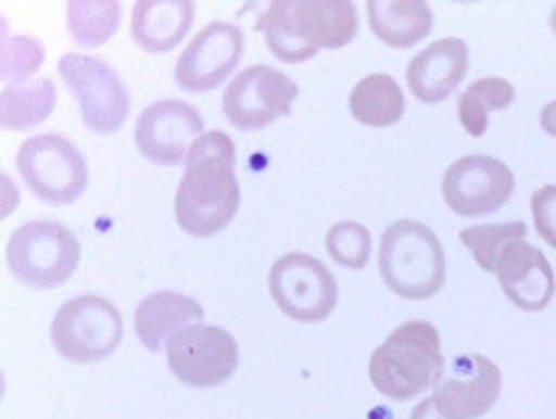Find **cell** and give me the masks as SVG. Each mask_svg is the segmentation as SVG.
<instances>
[{"label":"cell","instance_id":"cell-22","mask_svg":"<svg viewBox=\"0 0 556 419\" xmlns=\"http://www.w3.org/2000/svg\"><path fill=\"white\" fill-rule=\"evenodd\" d=\"M53 106H56V85L51 79L3 87L0 92V120L7 131H23L46 124L53 115Z\"/></svg>","mask_w":556,"mask_h":419},{"label":"cell","instance_id":"cell-10","mask_svg":"<svg viewBox=\"0 0 556 419\" xmlns=\"http://www.w3.org/2000/svg\"><path fill=\"white\" fill-rule=\"evenodd\" d=\"M62 81L79 101L81 124L96 135H112L129 118V92L115 67L81 53H65L56 62Z\"/></svg>","mask_w":556,"mask_h":419},{"label":"cell","instance_id":"cell-17","mask_svg":"<svg viewBox=\"0 0 556 419\" xmlns=\"http://www.w3.org/2000/svg\"><path fill=\"white\" fill-rule=\"evenodd\" d=\"M470 67L467 42L458 37L437 40L414 56L406 67V85L422 104H439L456 92Z\"/></svg>","mask_w":556,"mask_h":419},{"label":"cell","instance_id":"cell-5","mask_svg":"<svg viewBox=\"0 0 556 419\" xmlns=\"http://www.w3.org/2000/svg\"><path fill=\"white\" fill-rule=\"evenodd\" d=\"M81 261L79 238L65 224L37 221L23 224L7 243V263L21 285L37 291L60 289L76 275Z\"/></svg>","mask_w":556,"mask_h":419},{"label":"cell","instance_id":"cell-9","mask_svg":"<svg viewBox=\"0 0 556 419\" xmlns=\"http://www.w3.org/2000/svg\"><path fill=\"white\" fill-rule=\"evenodd\" d=\"M170 374L193 389H216L227 383L238 369L241 350L229 330L193 321L177 330L165 344Z\"/></svg>","mask_w":556,"mask_h":419},{"label":"cell","instance_id":"cell-18","mask_svg":"<svg viewBox=\"0 0 556 419\" xmlns=\"http://www.w3.org/2000/svg\"><path fill=\"white\" fill-rule=\"evenodd\" d=\"M193 17L190 0H140L131 9V40L146 53H168L188 37Z\"/></svg>","mask_w":556,"mask_h":419},{"label":"cell","instance_id":"cell-16","mask_svg":"<svg viewBox=\"0 0 556 419\" xmlns=\"http://www.w3.org/2000/svg\"><path fill=\"white\" fill-rule=\"evenodd\" d=\"M495 277L506 300L526 314H536L551 305L556 294V277L548 257L529 241H511L495 263Z\"/></svg>","mask_w":556,"mask_h":419},{"label":"cell","instance_id":"cell-6","mask_svg":"<svg viewBox=\"0 0 556 419\" xmlns=\"http://www.w3.org/2000/svg\"><path fill=\"white\" fill-rule=\"evenodd\" d=\"M17 170L34 196L51 207L79 202L90 185L85 154L62 135L28 138L17 151Z\"/></svg>","mask_w":556,"mask_h":419},{"label":"cell","instance_id":"cell-13","mask_svg":"<svg viewBox=\"0 0 556 419\" xmlns=\"http://www.w3.org/2000/svg\"><path fill=\"white\" fill-rule=\"evenodd\" d=\"M243 56V31L236 23L213 21L188 42L174 67L185 92H213L229 79Z\"/></svg>","mask_w":556,"mask_h":419},{"label":"cell","instance_id":"cell-20","mask_svg":"<svg viewBox=\"0 0 556 419\" xmlns=\"http://www.w3.org/2000/svg\"><path fill=\"white\" fill-rule=\"evenodd\" d=\"M369 28L383 46L414 48L433 28V9L422 0H369Z\"/></svg>","mask_w":556,"mask_h":419},{"label":"cell","instance_id":"cell-19","mask_svg":"<svg viewBox=\"0 0 556 419\" xmlns=\"http://www.w3.org/2000/svg\"><path fill=\"white\" fill-rule=\"evenodd\" d=\"M204 319V308L193 296L177 291L149 294L135 310V333L149 353H160L177 330Z\"/></svg>","mask_w":556,"mask_h":419},{"label":"cell","instance_id":"cell-28","mask_svg":"<svg viewBox=\"0 0 556 419\" xmlns=\"http://www.w3.org/2000/svg\"><path fill=\"white\" fill-rule=\"evenodd\" d=\"M531 216H534L536 236L556 250V185H543L531 196Z\"/></svg>","mask_w":556,"mask_h":419},{"label":"cell","instance_id":"cell-11","mask_svg":"<svg viewBox=\"0 0 556 419\" xmlns=\"http://www.w3.org/2000/svg\"><path fill=\"white\" fill-rule=\"evenodd\" d=\"M300 85L268 65L241 71L224 90V115L236 129L261 131L294 110Z\"/></svg>","mask_w":556,"mask_h":419},{"label":"cell","instance_id":"cell-2","mask_svg":"<svg viewBox=\"0 0 556 419\" xmlns=\"http://www.w3.org/2000/svg\"><path fill=\"white\" fill-rule=\"evenodd\" d=\"M257 31L277 60L302 65L319 51L348 48L358 34V12L350 0H275Z\"/></svg>","mask_w":556,"mask_h":419},{"label":"cell","instance_id":"cell-1","mask_svg":"<svg viewBox=\"0 0 556 419\" xmlns=\"http://www.w3.org/2000/svg\"><path fill=\"white\" fill-rule=\"evenodd\" d=\"M236 157V143L224 131H204L193 143L174 199V216L188 236L213 238L238 216L241 185Z\"/></svg>","mask_w":556,"mask_h":419},{"label":"cell","instance_id":"cell-3","mask_svg":"<svg viewBox=\"0 0 556 419\" xmlns=\"http://www.w3.org/2000/svg\"><path fill=\"white\" fill-rule=\"evenodd\" d=\"M445 374L442 339L431 321H406L369 358V380L383 397L412 399L437 389Z\"/></svg>","mask_w":556,"mask_h":419},{"label":"cell","instance_id":"cell-23","mask_svg":"<svg viewBox=\"0 0 556 419\" xmlns=\"http://www.w3.org/2000/svg\"><path fill=\"white\" fill-rule=\"evenodd\" d=\"M517 92L506 79H478L458 96V124L465 126L470 138H484L492 112H501L515 104Z\"/></svg>","mask_w":556,"mask_h":419},{"label":"cell","instance_id":"cell-14","mask_svg":"<svg viewBox=\"0 0 556 419\" xmlns=\"http://www.w3.org/2000/svg\"><path fill=\"white\" fill-rule=\"evenodd\" d=\"M204 135V118L185 101H157L146 106L135 129L138 151L154 165H179Z\"/></svg>","mask_w":556,"mask_h":419},{"label":"cell","instance_id":"cell-24","mask_svg":"<svg viewBox=\"0 0 556 419\" xmlns=\"http://www.w3.org/2000/svg\"><path fill=\"white\" fill-rule=\"evenodd\" d=\"M121 26L118 0H71L67 3V34L81 48H101Z\"/></svg>","mask_w":556,"mask_h":419},{"label":"cell","instance_id":"cell-12","mask_svg":"<svg viewBox=\"0 0 556 419\" xmlns=\"http://www.w3.org/2000/svg\"><path fill=\"white\" fill-rule=\"evenodd\" d=\"M515 193V174L506 163L484 154L462 157L445 170L442 196L456 216L481 218L504 207Z\"/></svg>","mask_w":556,"mask_h":419},{"label":"cell","instance_id":"cell-15","mask_svg":"<svg viewBox=\"0 0 556 419\" xmlns=\"http://www.w3.org/2000/svg\"><path fill=\"white\" fill-rule=\"evenodd\" d=\"M501 369L484 355H458L445 369L431 399L447 419H478L490 414L501 397Z\"/></svg>","mask_w":556,"mask_h":419},{"label":"cell","instance_id":"cell-8","mask_svg":"<svg viewBox=\"0 0 556 419\" xmlns=\"http://www.w3.org/2000/svg\"><path fill=\"white\" fill-rule=\"evenodd\" d=\"M268 294L277 308L294 321H325L339 305L333 271L314 255L289 252L277 257L268 271Z\"/></svg>","mask_w":556,"mask_h":419},{"label":"cell","instance_id":"cell-7","mask_svg":"<svg viewBox=\"0 0 556 419\" xmlns=\"http://www.w3.org/2000/svg\"><path fill=\"white\" fill-rule=\"evenodd\" d=\"M124 341L121 310L104 296H76L65 302L51 325L53 350L71 364H99Z\"/></svg>","mask_w":556,"mask_h":419},{"label":"cell","instance_id":"cell-4","mask_svg":"<svg viewBox=\"0 0 556 419\" xmlns=\"http://www.w3.org/2000/svg\"><path fill=\"white\" fill-rule=\"evenodd\" d=\"M380 277L400 300H431L445 289V246L431 227L414 218L389 224L380 238Z\"/></svg>","mask_w":556,"mask_h":419},{"label":"cell","instance_id":"cell-25","mask_svg":"<svg viewBox=\"0 0 556 419\" xmlns=\"http://www.w3.org/2000/svg\"><path fill=\"white\" fill-rule=\"evenodd\" d=\"M529 227L526 221H506V224H478L458 232V241L465 243L470 255L484 271L495 275L497 255L509 246L511 241H523Z\"/></svg>","mask_w":556,"mask_h":419},{"label":"cell","instance_id":"cell-31","mask_svg":"<svg viewBox=\"0 0 556 419\" xmlns=\"http://www.w3.org/2000/svg\"><path fill=\"white\" fill-rule=\"evenodd\" d=\"M548 23H551V31H554V37H556V7L551 9V17H548Z\"/></svg>","mask_w":556,"mask_h":419},{"label":"cell","instance_id":"cell-27","mask_svg":"<svg viewBox=\"0 0 556 419\" xmlns=\"http://www.w3.org/2000/svg\"><path fill=\"white\" fill-rule=\"evenodd\" d=\"M46 51L31 37H9L3 40V81L7 87L21 85L31 73L40 71Z\"/></svg>","mask_w":556,"mask_h":419},{"label":"cell","instance_id":"cell-29","mask_svg":"<svg viewBox=\"0 0 556 419\" xmlns=\"http://www.w3.org/2000/svg\"><path fill=\"white\" fill-rule=\"evenodd\" d=\"M540 126L545 129V135L556 138V101L543 106V112H540Z\"/></svg>","mask_w":556,"mask_h":419},{"label":"cell","instance_id":"cell-30","mask_svg":"<svg viewBox=\"0 0 556 419\" xmlns=\"http://www.w3.org/2000/svg\"><path fill=\"white\" fill-rule=\"evenodd\" d=\"M412 419H447V417H442V414L437 411V406H433V399L426 397V399H422V403H419V406L412 411Z\"/></svg>","mask_w":556,"mask_h":419},{"label":"cell","instance_id":"cell-26","mask_svg":"<svg viewBox=\"0 0 556 419\" xmlns=\"http://www.w3.org/2000/svg\"><path fill=\"white\" fill-rule=\"evenodd\" d=\"M325 250L333 257V263L361 271L372 257V232L358 221H339L328 230Z\"/></svg>","mask_w":556,"mask_h":419},{"label":"cell","instance_id":"cell-21","mask_svg":"<svg viewBox=\"0 0 556 419\" xmlns=\"http://www.w3.org/2000/svg\"><path fill=\"white\" fill-rule=\"evenodd\" d=\"M350 112L364 126L389 129L406 115V96L389 73H369L350 90Z\"/></svg>","mask_w":556,"mask_h":419}]
</instances>
